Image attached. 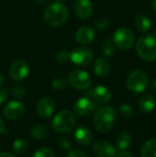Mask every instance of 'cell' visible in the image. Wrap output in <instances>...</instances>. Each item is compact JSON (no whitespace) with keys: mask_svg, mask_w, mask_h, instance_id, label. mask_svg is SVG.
Instances as JSON below:
<instances>
[{"mask_svg":"<svg viewBox=\"0 0 156 157\" xmlns=\"http://www.w3.org/2000/svg\"><path fill=\"white\" fill-rule=\"evenodd\" d=\"M116 115L117 111L112 107L105 106L97 109L93 118L96 130L102 133L109 132L115 123Z\"/></svg>","mask_w":156,"mask_h":157,"instance_id":"cell-1","label":"cell"},{"mask_svg":"<svg viewBox=\"0 0 156 157\" xmlns=\"http://www.w3.org/2000/svg\"><path fill=\"white\" fill-rule=\"evenodd\" d=\"M69 17L67 7L59 2L51 4L44 12V21L51 27L63 26Z\"/></svg>","mask_w":156,"mask_h":157,"instance_id":"cell-2","label":"cell"},{"mask_svg":"<svg viewBox=\"0 0 156 157\" xmlns=\"http://www.w3.org/2000/svg\"><path fill=\"white\" fill-rule=\"evenodd\" d=\"M136 52L140 58L147 62L156 60V38L153 35L141 37L136 43Z\"/></svg>","mask_w":156,"mask_h":157,"instance_id":"cell-3","label":"cell"},{"mask_svg":"<svg viewBox=\"0 0 156 157\" xmlns=\"http://www.w3.org/2000/svg\"><path fill=\"white\" fill-rule=\"evenodd\" d=\"M51 126L53 130L57 132L60 133L69 132L75 126L74 115L69 110H63L53 118Z\"/></svg>","mask_w":156,"mask_h":157,"instance_id":"cell-4","label":"cell"},{"mask_svg":"<svg viewBox=\"0 0 156 157\" xmlns=\"http://www.w3.org/2000/svg\"><path fill=\"white\" fill-rule=\"evenodd\" d=\"M127 86L130 91L134 94L143 93L148 86V77L142 70L133 71L127 79Z\"/></svg>","mask_w":156,"mask_h":157,"instance_id":"cell-5","label":"cell"},{"mask_svg":"<svg viewBox=\"0 0 156 157\" xmlns=\"http://www.w3.org/2000/svg\"><path fill=\"white\" fill-rule=\"evenodd\" d=\"M112 40L116 47L121 50H129L135 42V36L131 29L127 28H120L114 32Z\"/></svg>","mask_w":156,"mask_h":157,"instance_id":"cell-6","label":"cell"},{"mask_svg":"<svg viewBox=\"0 0 156 157\" xmlns=\"http://www.w3.org/2000/svg\"><path fill=\"white\" fill-rule=\"evenodd\" d=\"M68 82L78 90H86L92 84V78L87 72L74 70L69 74Z\"/></svg>","mask_w":156,"mask_h":157,"instance_id":"cell-7","label":"cell"},{"mask_svg":"<svg viewBox=\"0 0 156 157\" xmlns=\"http://www.w3.org/2000/svg\"><path fill=\"white\" fill-rule=\"evenodd\" d=\"M94 58L93 52L86 47H79L71 52L70 60L73 63L80 66L88 65Z\"/></svg>","mask_w":156,"mask_h":157,"instance_id":"cell-8","label":"cell"},{"mask_svg":"<svg viewBox=\"0 0 156 157\" xmlns=\"http://www.w3.org/2000/svg\"><path fill=\"white\" fill-rule=\"evenodd\" d=\"M93 152L98 157H113L118 155L119 150L115 148L108 142L104 140H99L94 144Z\"/></svg>","mask_w":156,"mask_h":157,"instance_id":"cell-9","label":"cell"},{"mask_svg":"<svg viewBox=\"0 0 156 157\" xmlns=\"http://www.w3.org/2000/svg\"><path fill=\"white\" fill-rule=\"evenodd\" d=\"M29 65L23 60L15 61L9 68V75L13 80L21 81L29 75Z\"/></svg>","mask_w":156,"mask_h":157,"instance_id":"cell-10","label":"cell"},{"mask_svg":"<svg viewBox=\"0 0 156 157\" xmlns=\"http://www.w3.org/2000/svg\"><path fill=\"white\" fill-rule=\"evenodd\" d=\"M24 111H25L24 105L17 100H12L8 102V104L5 106L3 110L6 118L11 121L18 120L19 118H21L24 114Z\"/></svg>","mask_w":156,"mask_h":157,"instance_id":"cell-11","label":"cell"},{"mask_svg":"<svg viewBox=\"0 0 156 157\" xmlns=\"http://www.w3.org/2000/svg\"><path fill=\"white\" fill-rule=\"evenodd\" d=\"M86 95H88L97 104L108 103L112 97L110 90L103 86H98L90 89L89 92H86Z\"/></svg>","mask_w":156,"mask_h":157,"instance_id":"cell-12","label":"cell"},{"mask_svg":"<svg viewBox=\"0 0 156 157\" xmlns=\"http://www.w3.org/2000/svg\"><path fill=\"white\" fill-rule=\"evenodd\" d=\"M95 109V103L91 98H82L74 106V110L78 116H89Z\"/></svg>","mask_w":156,"mask_h":157,"instance_id":"cell-13","label":"cell"},{"mask_svg":"<svg viewBox=\"0 0 156 157\" xmlns=\"http://www.w3.org/2000/svg\"><path fill=\"white\" fill-rule=\"evenodd\" d=\"M54 111V102L50 98H42L37 104V113L42 119H49Z\"/></svg>","mask_w":156,"mask_h":157,"instance_id":"cell-14","label":"cell"},{"mask_svg":"<svg viewBox=\"0 0 156 157\" xmlns=\"http://www.w3.org/2000/svg\"><path fill=\"white\" fill-rule=\"evenodd\" d=\"M74 138L78 144L82 146H88L92 143L93 134L88 128L85 126H80L74 131Z\"/></svg>","mask_w":156,"mask_h":157,"instance_id":"cell-15","label":"cell"},{"mask_svg":"<svg viewBox=\"0 0 156 157\" xmlns=\"http://www.w3.org/2000/svg\"><path fill=\"white\" fill-rule=\"evenodd\" d=\"M76 15L82 18H88L93 13V4L91 0H77L74 6Z\"/></svg>","mask_w":156,"mask_h":157,"instance_id":"cell-16","label":"cell"},{"mask_svg":"<svg viewBox=\"0 0 156 157\" xmlns=\"http://www.w3.org/2000/svg\"><path fill=\"white\" fill-rule=\"evenodd\" d=\"M96 38V32L93 28L86 26L80 28L75 33V40L81 44H89Z\"/></svg>","mask_w":156,"mask_h":157,"instance_id":"cell-17","label":"cell"},{"mask_svg":"<svg viewBox=\"0 0 156 157\" xmlns=\"http://www.w3.org/2000/svg\"><path fill=\"white\" fill-rule=\"evenodd\" d=\"M155 106V98H154V96H152L150 94L143 95L138 101L139 109L144 114H148V113L152 112L154 109Z\"/></svg>","mask_w":156,"mask_h":157,"instance_id":"cell-18","label":"cell"},{"mask_svg":"<svg viewBox=\"0 0 156 157\" xmlns=\"http://www.w3.org/2000/svg\"><path fill=\"white\" fill-rule=\"evenodd\" d=\"M111 65L106 58H97L94 63V72L100 77H106L110 74Z\"/></svg>","mask_w":156,"mask_h":157,"instance_id":"cell-19","label":"cell"},{"mask_svg":"<svg viewBox=\"0 0 156 157\" xmlns=\"http://www.w3.org/2000/svg\"><path fill=\"white\" fill-rule=\"evenodd\" d=\"M143 157H156V138L146 141L141 148Z\"/></svg>","mask_w":156,"mask_h":157,"instance_id":"cell-20","label":"cell"},{"mask_svg":"<svg viewBox=\"0 0 156 157\" xmlns=\"http://www.w3.org/2000/svg\"><path fill=\"white\" fill-rule=\"evenodd\" d=\"M136 29L140 32H147L152 28V22L150 18L145 15H139L136 17L134 21Z\"/></svg>","mask_w":156,"mask_h":157,"instance_id":"cell-21","label":"cell"},{"mask_svg":"<svg viewBox=\"0 0 156 157\" xmlns=\"http://www.w3.org/2000/svg\"><path fill=\"white\" fill-rule=\"evenodd\" d=\"M131 142H132V138L130 133H128V132L120 133L116 140V144H117L118 150L123 151V150L128 149L130 147V145L131 144Z\"/></svg>","mask_w":156,"mask_h":157,"instance_id":"cell-22","label":"cell"},{"mask_svg":"<svg viewBox=\"0 0 156 157\" xmlns=\"http://www.w3.org/2000/svg\"><path fill=\"white\" fill-rule=\"evenodd\" d=\"M48 132H49L48 127L46 125H42V124H37V125L33 126L30 130L31 136L37 140L45 138L48 135Z\"/></svg>","mask_w":156,"mask_h":157,"instance_id":"cell-23","label":"cell"},{"mask_svg":"<svg viewBox=\"0 0 156 157\" xmlns=\"http://www.w3.org/2000/svg\"><path fill=\"white\" fill-rule=\"evenodd\" d=\"M29 148V143L24 138H17L13 143V150L17 155H23Z\"/></svg>","mask_w":156,"mask_h":157,"instance_id":"cell-24","label":"cell"},{"mask_svg":"<svg viewBox=\"0 0 156 157\" xmlns=\"http://www.w3.org/2000/svg\"><path fill=\"white\" fill-rule=\"evenodd\" d=\"M118 112L119 114L122 117V118H125V119H129L131 117L133 116V113H134V110L133 109L131 108V106L130 104H121L119 109H118Z\"/></svg>","mask_w":156,"mask_h":157,"instance_id":"cell-25","label":"cell"},{"mask_svg":"<svg viewBox=\"0 0 156 157\" xmlns=\"http://www.w3.org/2000/svg\"><path fill=\"white\" fill-rule=\"evenodd\" d=\"M102 52H103L104 55L107 56V57L113 56L115 54V52H116L115 44L111 40H106L103 43V45H102Z\"/></svg>","mask_w":156,"mask_h":157,"instance_id":"cell-26","label":"cell"},{"mask_svg":"<svg viewBox=\"0 0 156 157\" xmlns=\"http://www.w3.org/2000/svg\"><path fill=\"white\" fill-rule=\"evenodd\" d=\"M34 157H55L56 155L55 153L51 150L50 148L47 147H42L38 149L35 153H34Z\"/></svg>","mask_w":156,"mask_h":157,"instance_id":"cell-27","label":"cell"},{"mask_svg":"<svg viewBox=\"0 0 156 157\" xmlns=\"http://www.w3.org/2000/svg\"><path fill=\"white\" fill-rule=\"evenodd\" d=\"M66 80L63 77H55L52 82H51V86L55 89V90H63L66 87Z\"/></svg>","mask_w":156,"mask_h":157,"instance_id":"cell-28","label":"cell"},{"mask_svg":"<svg viewBox=\"0 0 156 157\" xmlns=\"http://www.w3.org/2000/svg\"><path fill=\"white\" fill-rule=\"evenodd\" d=\"M71 52L68 51H59L55 54V59L59 63H66L68 60H70Z\"/></svg>","mask_w":156,"mask_h":157,"instance_id":"cell-29","label":"cell"},{"mask_svg":"<svg viewBox=\"0 0 156 157\" xmlns=\"http://www.w3.org/2000/svg\"><path fill=\"white\" fill-rule=\"evenodd\" d=\"M11 93L15 98H21L26 95V88L22 86H16L11 89Z\"/></svg>","mask_w":156,"mask_h":157,"instance_id":"cell-30","label":"cell"},{"mask_svg":"<svg viewBox=\"0 0 156 157\" xmlns=\"http://www.w3.org/2000/svg\"><path fill=\"white\" fill-rule=\"evenodd\" d=\"M58 144H59L60 147H61L62 149H63V150H70V149H71V143H70V141H69L67 138H65V137L60 138L59 141H58Z\"/></svg>","mask_w":156,"mask_h":157,"instance_id":"cell-31","label":"cell"},{"mask_svg":"<svg viewBox=\"0 0 156 157\" xmlns=\"http://www.w3.org/2000/svg\"><path fill=\"white\" fill-rule=\"evenodd\" d=\"M67 156L69 157H87V154L81 150H70V152L67 154Z\"/></svg>","mask_w":156,"mask_h":157,"instance_id":"cell-32","label":"cell"},{"mask_svg":"<svg viewBox=\"0 0 156 157\" xmlns=\"http://www.w3.org/2000/svg\"><path fill=\"white\" fill-rule=\"evenodd\" d=\"M96 25H97L99 29H106V28L108 26V19L107 17H100V18H98V19L97 20Z\"/></svg>","mask_w":156,"mask_h":157,"instance_id":"cell-33","label":"cell"},{"mask_svg":"<svg viewBox=\"0 0 156 157\" xmlns=\"http://www.w3.org/2000/svg\"><path fill=\"white\" fill-rule=\"evenodd\" d=\"M7 98V90L4 87H0V105L3 104Z\"/></svg>","mask_w":156,"mask_h":157,"instance_id":"cell-34","label":"cell"},{"mask_svg":"<svg viewBox=\"0 0 156 157\" xmlns=\"http://www.w3.org/2000/svg\"><path fill=\"white\" fill-rule=\"evenodd\" d=\"M117 156H119V157H125V156L133 157V155H132L131 152H127L126 150H123V151H121L120 153H118Z\"/></svg>","mask_w":156,"mask_h":157,"instance_id":"cell-35","label":"cell"},{"mask_svg":"<svg viewBox=\"0 0 156 157\" xmlns=\"http://www.w3.org/2000/svg\"><path fill=\"white\" fill-rule=\"evenodd\" d=\"M5 123L3 121V120L0 118V134H3L5 132Z\"/></svg>","mask_w":156,"mask_h":157,"instance_id":"cell-36","label":"cell"},{"mask_svg":"<svg viewBox=\"0 0 156 157\" xmlns=\"http://www.w3.org/2000/svg\"><path fill=\"white\" fill-rule=\"evenodd\" d=\"M3 156L14 157V155H13V154H10V153H0V157Z\"/></svg>","mask_w":156,"mask_h":157,"instance_id":"cell-37","label":"cell"},{"mask_svg":"<svg viewBox=\"0 0 156 157\" xmlns=\"http://www.w3.org/2000/svg\"><path fill=\"white\" fill-rule=\"evenodd\" d=\"M152 88L154 92H156V79H154L152 83Z\"/></svg>","mask_w":156,"mask_h":157,"instance_id":"cell-38","label":"cell"},{"mask_svg":"<svg viewBox=\"0 0 156 157\" xmlns=\"http://www.w3.org/2000/svg\"><path fill=\"white\" fill-rule=\"evenodd\" d=\"M37 3H40V4H45V3H48L50 0H35Z\"/></svg>","mask_w":156,"mask_h":157,"instance_id":"cell-39","label":"cell"},{"mask_svg":"<svg viewBox=\"0 0 156 157\" xmlns=\"http://www.w3.org/2000/svg\"><path fill=\"white\" fill-rule=\"evenodd\" d=\"M4 81H5V77H4V75L0 73V85H2V84L4 83Z\"/></svg>","mask_w":156,"mask_h":157,"instance_id":"cell-40","label":"cell"},{"mask_svg":"<svg viewBox=\"0 0 156 157\" xmlns=\"http://www.w3.org/2000/svg\"><path fill=\"white\" fill-rule=\"evenodd\" d=\"M153 6H154V10L156 11V0H154V1H153Z\"/></svg>","mask_w":156,"mask_h":157,"instance_id":"cell-41","label":"cell"},{"mask_svg":"<svg viewBox=\"0 0 156 157\" xmlns=\"http://www.w3.org/2000/svg\"><path fill=\"white\" fill-rule=\"evenodd\" d=\"M56 1H62V0H56Z\"/></svg>","mask_w":156,"mask_h":157,"instance_id":"cell-42","label":"cell"}]
</instances>
